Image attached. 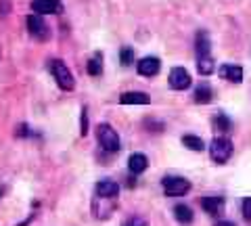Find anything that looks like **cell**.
Here are the masks:
<instances>
[{"label":"cell","mask_w":251,"mask_h":226,"mask_svg":"<svg viewBox=\"0 0 251 226\" xmlns=\"http://www.w3.org/2000/svg\"><path fill=\"white\" fill-rule=\"evenodd\" d=\"M211 99H214V90L209 88V84H199L197 90H195V103H199V105H207L211 103Z\"/></svg>","instance_id":"cell-14"},{"label":"cell","mask_w":251,"mask_h":226,"mask_svg":"<svg viewBox=\"0 0 251 226\" xmlns=\"http://www.w3.org/2000/svg\"><path fill=\"white\" fill-rule=\"evenodd\" d=\"M161 186H163V191H166V195H170V197H180V195H186L188 191H191V182L182 176H166L161 180Z\"/></svg>","instance_id":"cell-4"},{"label":"cell","mask_w":251,"mask_h":226,"mask_svg":"<svg viewBox=\"0 0 251 226\" xmlns=\"http://www.w3.org/2000/svg\"><path fill=\"white\" fill-rule=\"evenodd\" d=\"M86 69H88L90 75H100V72H103V57H100V54H94V59L88 61Z\"/></svg>","instance_id":"cell-18"},{"label":"cell","mask_w":251,"mask_h":226,"mask_svg":"<svg viewBox=\"0 0 251 226\" xmlns=\"http://www.w3.org/2000/svg\"><path fill=\"white\" fill-rule=\"evenodd\" d=\"M80 134H82V136L88 134V113H86V109H82V118H80Z\"/></svg>","instance_id":"cell-23"},{"label":"cell","mask_w":251,"mask_h":226,"mask_svg":"<svg viewBox=\"0 0 251 226\" xmlns=\"http://www.w3.org/2000/svg\"><path fill=\"white\" fill-rule=\"evenodd\" d=\"M220 75H222V80H228L232 84L243 82V69L239 65H222L220 67Z\"/></svg>","instance_id":"cell-12"},{"label":"cell","mask_w":251,"mask_h":226,"mask_svg":"<svg viewBox=\"0 0 251 226\" xmlns=\"http://www.w3.org/2000/svg\"><path fill=\"white\" fill-rule=\"evenodd\" d=\"M124 226H147V222H145V220H140V218H130V220L126 222Z\"/></svg>","instance_id":"cell-24"},{"label":"cell","mask_w":251,"mask_h":226,"mask_svg":"<svg viewBox=\"0 0 251 226\" xmlns=\"http://www.w3.org/2000/svg\"><path fill=\"white\" fill-rule=\"evenodd\" d=\"M216 226H237L234 222H230V220H222V222H218Z\"/></svg>","instance_id":"cell-26"},{"label":"cell","mask_w":251,"mask_h":226,"mask_svg":"<svg viewBox=\"0 0 251 226\" xmlns=\"http://www.w3.org/2000/svg\"><path fill=\"white\" fill-rule=\"evenodd\" d=\"M120 103L122 105H149L151 99L145 92H124L120 97Z\"/></svg>","instance_id":"cell-13"},{"label":"cell","mask_w":251,"mask_h":226,"mask_svg":"<svg viewBox=\"0 0 251 226\" xmlns=\"http://www.w3.org/2000/svg\"><path fill=\"white\" fill-rule=\"evenodd\" d=\"M17 134L19 136H27V126H25V124H21V126L17 128Z\"/></svg>","instance_id":"cell-25"},{"label":"cell","mask_w":251,"mask_h":226,"mask_svg":"<svg viewBox=\"0 0 251 226\" xmlns=\"http://www.w3.org/2000/svg\"><path fill=\"white\" fill-rule=\"evenodd\" d=\"M182 145L188 147L191 151H203L205 149V145H203V140L199 136H193V134H186L182 136Z\"/></svg>","instance_id":"cell-17"},{"label":"cell","mask_w":251,"mask_h":226,"mask_svg":"<svg viewBox=\"0 0 251 226\" xmlns=\"http://www.w3.org/2000/svg\"><path fill=\"white\" fill-rule=\"evenodd\" d=\"M99 143L107 153L120 151V136H117V132L109 124H100L99 126Z\"/></svg>","instance_id":"cell-3"},{"label":"cell","mask_w":251,"mask_h":226,"mask_svg":"<svg viewBox=\"0 0 251 226\" xmlns=\"http://www.w3.org/2000/svg\"><path fill=\"white\" fill-rule=\"evenodd\" d=\"M209 155H211V159H214L216 163H226L230 159V155H232V143L228 138H224V136H218L211 140V145H209Z\"/></svg>","instance_id":"cell-2"},{"label":"cell","mask_w":251,"mask_h":226,"mask_svg":"<svg viewBox=\"0 0 251 226\" xmlns=\"http://www.w3.org/2000/svg\"><path fill=\"white\" fill-rule=\"evenodd\" d=\"M197 69H199V74L201 75H209V74H214V61H211V57H201L199 59V63H197Z\"/></svg>","instance_id":"cell-19"},{"label":"cell","mask_w":251,"mask_h":226,"mask_svg":"<svg viewBox=\"0 0 251 226\" xmlns=\"http://www.w3.org/2000/svg\"><path fill=\"white\" fill-rule=\"evenodd\" d=\"M214 126H216L218 130H222V132H228V130H230V120L226 118L224 113H218L216 118H214Z\"/></svg>","instance_id":"cell-20"},{"label":"cell","mask_w":251,"mask_h":226,"mask_svg":"<svg viewBox=\"0 0 251 226\" xmlns=\"http://www.w3.org/2000/svg\"><path fill=\"white\" fill-rule=\"evenodd\" d=\"M49 67H50V74H52L54 80H57L61 90H74V86H75L74 74L69 72V67L63 63L61 59H52L49 63Z\"/></svg>","instance_id":"cell-1"},{"label":"cell","mask_w":251,"mask_h":226,"mask_svg":"<svg viewBox=\"0 0 251 226\" xmlns=\"http://www.w3.org/2000/svg\"><path fill=\"white\" fill-rule=\"evenodd\" d=\"M224 197H218V195H209V197L201 199V207L205 209V214L209 216H222L224 214Z\"/></svg>","instance_id":"cell-9"},{"label":"cell","mask_w":251,"mask_h":226,"mask_svg":"<svg viewBox=\"0 0 251 226\" xmlns=\"http://www.w3.org/2000/svg\"><path fill=\"white\" fill-rule=\"evenodd\" d=\"M31 11L36 15H59L63 13V4L61 0H34Z\"/></svg>","instance_id":"cell-6"},{"label":"cell","mask_w":251,"mask_h":226,"mask_svg":"<svg viewBox=\"0 0 251 226\" xmlns=\"http://www.w3.org/2000/svg\"><path fill=\"white\" fill-rule=\"evenodd\" d=\"M117 193H120V186L113 180H100L97 184V195L100 199H115Z\"/></svg>","instance_id":"cell-10"},{"label":"cell","mask_w":251,"mask_h":226,"mask_svg":"<svg viewBox=\"0 0 251 226\" xmlns=\"http://www.w3.org/2000/svg\"><path fill=\"white\" fill-rule=\"evenodd\" d=\"M159 69H161V61L157 57H145V59H140L136 63V72L140 75H145V77L157 75L159 74Z\"/></svg>","instance_id":"cell-8"},{"label":"cell","mask_w":251,"mask_h":226,"mask_svg":"<svg viewBox=\"0 0 251 226\" xmlns=\"http://www.w3.org/2000/svg\"><path fill=\"white\" fill-rule=\"evenodd\" d=\"M128 168H130L132 174H143L145 170L149 168L147 155H143V153H132L130 159H128Z\"/></svg>","instance_id":"cell-11"},{"label":"cell","mask_w":251,"mask_h":226,"mask_svg":"<svg viewBox=\"0 0 251 226\" xmlns=\"http://www.w3.org/2000/svg\"><path fill=\"white\" fill-rule=\"evenodd\" d=\"M27 29H29V34L38 38V40H46V38L50 36V29L49 25H46V21L42 15H36V13H31L27 15Z\"/></svg>","instance_id":"cell-5"},{"label":"cell","mask_w":251,"mask_h":226,"mask_svg":"<svg viewBox=\"0 0 251 226\" xmlns=\"http://www.w3.org/2000/svg\"><path fill=\"white\" fill-rule=\"evenodd\" d=\"M241 212H243V218H245V220H247V222H251V197H247V199H243Z\"/></svg>","instance_id":"cell-22"},{"label":"cell","mask_w":251,"mask_h":226,"mask_svg":"<svg viewBox=\"0 0 251 226\" xmlns=\"http://www.w3.org/2000/svg\"><path fill=\"white\" fill-rule=\"evenodd\" d=\"M170 86L174 90H186L191 86V74L184 67H174L170 72Z\"/></svg>","instance_id":"cell-7"},{"label":"cell","mask_w":251,"mask_h":226,"mask_svg":"<svg viewBox=\"0 0 251 226\" xmlns=\"http://www.w3.org/2000/svg\"><path fill=\"white\" fill-rule=\"evenodd\" d=\"M209 50H211V42H209L207 32H199L197 34V59L209 57Z\"/></svg>","instance_id":"cell-16"},{"label":"cell","mask_w":251,"mask_h":226,"mask_svg":"<svg viewBox=\"0 0 251 226\" xmlns=\"http://www.w3.org/2000/svg\"><path fill=\"white\" fill-rule=\"evenodd\" d=\"M174 218L180 222V224H184V226H188L193 222V218H195V214H193V209L188 207V205H184V203H178L176 207H174Z\"/></svg>","instance_id":"cell-15"},{"label":"cell","mask_w":251,"mask_h":226,"mask_svg":"<svg viewBox=\"0 0 251 226\" xmlns=\"http://www.w3.org/2000/svg\"><path fill=\"white\" fill-rule=\"evenodd\" d=\"M120 57H122V65H132L134 63V50L132 49H122V52H120Z\"/></svg>","instance_id":"cell-21"}]
</instances>
